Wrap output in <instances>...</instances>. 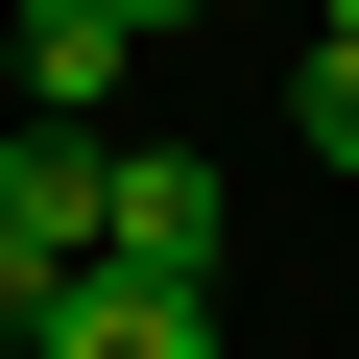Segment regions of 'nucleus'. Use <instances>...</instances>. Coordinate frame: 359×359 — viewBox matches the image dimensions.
<instances>
[{
  "instance_id": "obj_1",
  "label": "nucleus",
  "mask_w": 359,
  "mask_h": 359,
  "mask_svg": "<svg viewBox=\"0 0 359 359\" xmlns=\"http://www.w3.org/2000/svg\"><path fill=\"white\" fill-rule=\"evenodd\" d=\"M96 264L216 287V168H192V144H96Z\"/></svg>"
},
{
  "instance_id": "obj_2",
  "label": "nucleus",
  "mask_w": 359,
  "mask_h": 359,
  "mask_svg": "<svg viewBox=\"0 0 359 359\" xmlns=\"http://www.w3.org/2000/svg\"><path fill=\"white\" fill-rule=\"evenodd\" d=\"M25 359H216V287H168V264H72Z\"/></svg>"
},
{
  "instance_id": "obj_3",
  "label": "nucleus",
  "mask_w": 359,
  "mask_h": 359,
  "mask_svg": "<svg viewBox=\"0 0 359 359\" xmlns=\"http://www.w3.org/2000/svg\"><path fill=\"white\" fill-rule=\"evenodd\" d=\"M144 72V25H120V0H25V120H96Z\"/></svg>"
},
{
  "instance_id": "obj_4",
  "label": "nucleus",
  "mask_w": 359,
  "mask_h": 359,
  "mask_svg": "<svg viewBox=\"0 0 359 359\" xmlns=\"http://www.w3.org/2000/svg\"><path fill=\"white\" fill-rule=\"evenodd\" d=\"M287 144H335V168H359V48H311V72H287Z\"/></svg>"
},
{
  "instance_id": "obj_5",
  "label": "nucleus",
  "mask_w": 359,
  "mask_h": 359,
  "mask_svg": "<svg viewBox=\"0 0 359 359\" xmlns=\"http://www.w3.org/2000/svg\"><path fill=\"white\" fill-rule=\"evenodd\" d=\"M48 287H72V264H25V240H0V359H25V335H48Z\"/></svg>"
},
{
  "instance_id": "obj_6",
  "label": "nucleus",
  "mask_w": 359,
  "mask_h": 359,
  "mask_svg": "<svg viewBox=\"0 0 359 359\" xmlns=\"http://www.w3.org/2000/svg\"><path fill=\"white\" fill-rule=\"evenodd\" d=\"M120 25H144V48H168V25H216V0H120Z\"/></svg>"
},
{
  "instance_id": "obj_7",
  "label": "nucleus",
  "mask_w": 359,
  "mask_h": 359,
  "mask_svg": "<svg viewBox=\"0 0 359 359\" xmlns=\"http://www.w3.org/2000/svg\"><path fill=\"white\" fill-rule=\"evenodd\" d=\"M311 48H359V0H311Z\"/></svg>"
}]
</instances>
